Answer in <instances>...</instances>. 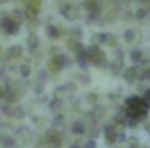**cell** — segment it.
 I'll use <instances>...</instances> for the list:
<instances>
[{
  "label": "cell",
  "mask_w": 150,
  "mask_h": 148,
  "mask_svg": "<svg viewBox=\"0 0 150 148\" xmlns=\"http://www.w3.org/2000/svg\"><path fill=\"white\" fill-rule=\"evenodd\" d=\"M86 51H87L89 63H91L93 66H96V68H105V66L108 65V61H107V56H105V52L100 49V45H96V44H91L89 47H86Z\"/></svg>",
  "instance_id": "1"
},
{
  "label": "cell",
  "mask_w": 150,
  "mask_h": 148,
  "mask_svg": "<svg viewBox=\"0 0 150 148\" xmlns=\"http://www.w3.org/2000/svg\"><path fill=\"white\" fill-rule=\"evenodd\" d=\"M65 66H72V59L68 58V56H65V54H52V58L49 59V63H47V70L49 72H54V73H58V72H61Z\"/></svg>",
  "instance_id": "2"
},
{
  "label": "cell",
  "mask_w": 150,
  "mask_h": 148,
  "mask_svg": "<svg viewBox=\"0 0 150 148\" xmlns=\"http://www.w3.org/2000/svg\"><path fill=\"white\" fill-rule=\"evenodd\" d=\"M0 28H2L5 33H9V35H16V33H19L21 23L16 21L14 18H4L2 23H0Z\"/></svg>",
  "instance_id": "3"
},
{
  "label": "cell",
  "mask_w": 150,
  "mask_h": 148,
  "mask_svg": "<svg viewBox=\"0 0 150 148\" xmlns=\"http://www.w3.org/2000/svg\"><path fill=\"white\" fill-rule=\"evenodd\" d=\"M45 141L52 148H61V145H63V134L52 127V129L45 131Z\"/></svg>",
  "instance_id": "4"
},
{
  "label": "cell",
  "mask_w": 150,
  "mask_h": 148,
  "mask_svg": "<svg viewBox=\"0 0 150 148\" xmlns=\"http://www.w3.org/2000/svg\"><path fill=\"white\" fill-rule=\"evenodd\" d=\"M122 77H124L126 84H134V82L140 78V68H138V65L124 68V72H122Z\"/></svg>",
  "instance_id": "5"
},
{
  "label": "cell",
  "mask_w": 150,
  "mask_h": 148,
  "mask_svg": "<svg viewBox=\"0 0 150 148\" xmlns=\"http://www.w3.org/2000/svg\"><path fill=\"white\" fill-rule=\"evenodd\" d=\"M59 12H61V16H63V18H67L68 21H75V19L79 18V7L70 5V4L63 5V7L59 9Z\"/></svg>",
  "instance_id": "6"
},
{
  "label": "cell",
  "mask_w": 150,
  "mask_h": 148,
  "mask_svg": "<svg viewBox=\"0 0 150 148\" xmlns=\"http://www.w3.org/2000/svg\"><path fill=\"white\" fill-rule=\"evenodd\" d=\"M124 106H126L127 110H136V108L143 106V103H142V96H138V94L127 96V98L124 99Z\"/></svg>",
  "instance_id": "7"
},
{
  "label": "cell",
  "mask_w": 150,
  "mask_h": 148,
  "mask_svg": "<svg viewBox=\"0 0 150 148\" xmlns=\"http://www.w3.org/2000/svg\"><path fill=\"white\" fill-rule=\"evenodd\" d=\"M103 134H105V141L107 145H115V136H117V127L113 124H107L105 129H103Z\"/></svg>",
  "instance_id": "8"
},
{
  "label": "cell",
  "mask_w": 150,
  "mask_h": 148,
  "mask_svg": "<svg viewBox=\"0 0 150 148\" xmlns=\"http://www.w3.org/2000/svg\"><path fill=\"white\" fill-rule=\"evenodd\" d=\"M21 54H23V47L21 45H12V47H9L7 49V52L2 56L5 61H11V59H18V58H21Z\"/></svg>",
  "instance_id": "9"
},
{
  "label": "cell",
  "mask_w": 150,
  "mask_h": 148,
  "mask_svg": "<svg viewBox=\"0 0 150 148\" xmlns=\"http://www.w3.org/2000/svg\"><path fill=\"white\" fill-rule=\"evenodd\" d=\"M75 54H77V65H79L82 70H86V68L89 66V58H87V51H86V47L82 45Z\"/></svg>",
  "instance_id": "10"
},
{
  "label": "cell",
  "mask_w": 150,
  "mask_h": 148,
  "mask_svg": "<svg viewBox=\"0 0 150 148\" xmlns=\"http://www.w3.org/2000/svg\"><path fill=\"white\" fill-rule=\"evenodd\" d=\"M110 72L113 75H120L124 72V59H117V58H113L112 61H110Z\"/></svg>",
  "instance_id": "11"
},
{
  "label": "cell",
  "mask_w": 150,
  "mask_h": 148,
  "mask_svg": "<svg viewBox=\"0 0 150 148\" xmlns=\"http://www.w3.org/2000/svg\"><path fill=\"white\" fill-rule=\"evenodd\" d=\"M70 129H72V134H75V136H84L87 127H86V124H84L82 120H75Z\"/></svg>",
  "instance_id": "12"
},
{
  "label": "cell",
  "mask_w": 150,
  "mask_h": 148,
  "mask_svg": "<svg viewBox=\"0 0 150 148\" xmlns=\"http://www.w3.org/2000/svg\"><path fill=\"white\" fill-rule=\"evenodd\" d=\"M94 108H93V111H91V117H93V120H100V118H103L105 115H107V110L101 106V105H93Z\"/></svg>",
  "instance_id": "13"
},
{
  "label": "cell",
  "mask_w": 150,
  "mask_h": 148,
  "mask_svg": "<svg viewBox=\"0 0 150 148\" xmlns=\"http://www.w3.org/2000/svg\"><path fill=\"white\" fill-rule=\"evenodd\" d=\"M45 35L51 38V40H56V38L61 37V32H59V28H58V26L49 25V26H45Z\"/></svg>",
  "instance_id": "14"
},
{
  "label": "cell",
  "mask_w": 150,
  "mask_h": 148,
  "mask_svg": "<svg viewBox=\"0 0 150 148\" xmlns=\"http://www.w3.org/2000/svg\"><path fill=\"white\" fill-rule=\"evenodd\" d=\"M129 56H131L133 65H140V63L143 61V51H142V49H133Z\"/></svg>",
  "instance_id": "15"
},
{
  "label": "cell",
  "mask_w": 150,
  "mask_h": 148,
  "mask_svg": "<svg viewBox=\"0 0 150 148\" xmlns=\"http://www.w3.org/2000/svg\"><path fill=\"white\" fill-rule=\"evenodd\" d=\"M61 106H63V99L58 98V96H54V98L49 101V110L51 111H59L61 110Z\"/></svg>",
  "instance_id": "16"
},
{
  "label": "cell",
  "mask_w": 150,
  "mask_h": 148,
  "mask_svg": "<svg viewBox=\"0 0 150 148\" xmlns=\"http://www.w3.org/2000/svg\"><path fill=\"white\" fill-rule=\"evenodd\" d=\"M67 47H68V51H74V52H77V51L82 47V44L79 42V38L70 37L68 40H67Z\"/></svg>",
  "instance_id": "17"
},
{
  "label": "cell",
  "mask_w": 150,
  "mask_h": 148,
  "mask_svg": "<svg viewBox=\"0 0 150 148\" xmlns=\"http://www.w3.org/2000/svg\"><path fill=\"white\" fill-rule=\"evenodd\" d=\"M9 117H12V118H23L25 117V111H23L21 106H11Z\"/></svg>",
  "instance_id": "18"
},
{
  "label": "cell",
  "mask_w": 150,
  "mask_h": 148,
  "mask_svg": "<svg viewBox=\"0 0 150 148\" xmlns=\"http://www.w3.org/2000/svg\"><path fill=\"white\" fill-rule=\"evenodd\" d=\"M136 30H133V28H129V30H126L124 32V42L126 44H131V42H134V38H136Z\"/></svg>",
  "instance_id": "19"
},
{
  "label": "cell",
  "mask_w": 150,
  "mask_h": 148,
  "mask_svg": "<svg viewBox=\"0 0 150 148\" xmlns=\"http://www.w3.org/2000/svg\"><path fill=\"white\" fill-rule=\"evenodd\" d=\"M107 37H108V33H96V35H93V44H96V45L107 44Z\"/></svg>",
  "instance_id": "20"
},
{
  "label": "cell",
  "mask_w": 150,
  "mask_h": 148,
  "mask_svg": "<svg viewBox=\"0 0 150 148\" xmlns=\"http://www.w3.org/2000/svg\"><path fill=\"white\" fill-rule=\"evenodd\" d=\"M26 44H28V49H30L32 52H33V51H37V49H38V38H37V35H30Z\"/></svg>",
  "instance_id": "21"
},
{
  "label": "cell",
  "mask_w": 150,
  "mask_h": 148,
  "mask_svg": "<svg viewBox=\"0 0 150 148\" xmlns=\"http://www.w3.org/2000/svg\"><path fill=\"white\" fill-rule=\"evenodd\" d=\"M40 5H42V0H28L26 9H30V11H33V12H38V11H40Z\"/></svg>",
  "instance_id": "22"
},
{
  "label": "cell",
  "mask_w": 150,
  "mask_h": 148,
  "mask_svg": "<svg viewBox=\"0 0 150 148\" xmlns=\"http://www.w3.org/2000/svg\"><path fill=\"white\" fill-rule=\"evenodd\" d=\"M142 103H143V106L150 110V89H145L143 91V94H142Z\"/></svg>",
  "instance_id": "23"
},
{
  "label": "cell",
  "mask_w": 150,
  "mask_h": 148,
  "mask_svg": "<svg viewBox=\"0 0 150 148\" xmlns=\"http://www.w3.org/2000/svg\"><path fill=\"white\" fill-rule=\"evenodd\" d=\"M147 16H149V7H145V5L140 7V9L134 12V18H136V19H143V18H147Z\"/></svg>",
  "instance_id": "24"
},
{
  "label": "cell",
  "mask_w": 150,
  "mask_h": 148,
  "mask_svg": "<svg viewBox=\"0 0 150 148\" xmlns=\"http://www.w3.org/2000/svg\"><path fill=\"white\" fill-rule=\"evenodd\" d=\"M65 124V115L63 113H56L54 118H52V127H58V125H63Z\"/></svg>",
  "instance_id": "25"
},
{
  "label": "cell",
  "mask_w": 150,
  "mask_h": 148,
  "mask_svg": "<svg viewBox=\"0 0 150 148\" xmlns=\"http://www.w3.org/2000/svg\"><path fill=\"white\" fill-rule=\"evenodd\" d=\"M2 143H4V147H7V148L16 147V141H14L12 138H9V136H4V138H2Z\"/></svg>",
  "instance_id": "26"
},
{
  "label": "cell",
  "mask_w": 150,
  "mask_h": 148,
  "mask_svg": "<svg viewBox=\"0 0 150 148\" xmlns=\"http://www.w3.org/2000/svg\"><path fill=\"white\" fill-rule=\"evenodd\" d=\"M126 140H127V136H126V132L124 131H117V136H115V143H126Z\"/></svg>",
  "instance_id": "27"
},
{
  "label": "cell",
  "mask_w": 150,
  "mask_h": 148,
  "mask_svg": "<svg viewBox=\"0 0 150 148\" xmlns=\"http://www.w3.org/2000/svg\"><path fill=\"white\" fill-rule=\"evenodd\" d=\"M117 35H112V33H108V37H107V45H110V47H117Z\"/></svg>",
  "instance_id": "28"
},
{
  "label": "cell",
  "mask_w": 150,
  "mask_h": 148,
  "mask_svg": "<svg viewBox=\"0 0 150 148\" xmlns=\"http://www.w3.org/2000/svg\"><path fill=\"white\" fill-rule=\"evenodd\" d=\"M30 72H32V70H30V66H28V65H21V66H19V73H21L23 78H28Z\"/></svg>",
  "instance_id": "29"
},
{
  "label": "cell",
  "mask_w": 150,
  "mask_h": 148,
  "mask_svg": "<svg viewBox=\"0 0 150 148\" xmlns=\"http://www.w3.org/2000/svg\"><path fill=\"white\" fill-rule=\"evenodd\" d=\"M77 78H79L84 85H89V84H91V77H89L87 73H79L77 75Z\"/></svg>",
  "instance_id": "30"
},
{
  "label": "cell",
  "mask_w": 150,
  "mask_h": 148,
  "mask_svg": "<svg viewBox=\"0 0 150 148\" xmlns=\"http://www.w3.org/2000/svg\"><path fill=\"white\" fill-rule=\"evenodd\" d=\"M86 99H87L89 105H96V101H98V92H89V94L86 96Z\"/></svg>",
  "instance_id": "31"
},
{
  "label": "cell",
  "mask_w": 150,
  "mask_h": 148,
  "mask_svg": "<svg viewBox=\"0 0 150 148\" xmlns=\"http://www.w3.org/2000/svg\"><path fill=\"white\" fill-rule=\"evenodd\" d=\"M70 33H72V37L74 38H80L82 37V28H80V26H75V28H72Z\"/></svg>",
  "instance_id": "32"
},
{
  "label": "cell",
  "mask_w": 150,
  "mask_h": 148,
  "mask_svg": "<svg viewBox=\"0 0 150 148\" xmlns=\"http://www.w3.org/2000/svg\"><path fill=\"white\" fill-rule=\"evenodd\" d=\"M82 148H98L96 140H93V138H91V140H87V141H86V145H84Z\"/></svg>",
  "instance_id": "33"
},
{
  "label": "cell",
  "mask_w": 150,
  "mask_h": 148,
  "mask_svg": "<svg viewBox=\"0 0 150 148\" xmlns=\"http://www.w3.org/2000/svg\"><path fill=\"white\" fill-rule=\"evenodd\" d=\"M63 89H65V91H70V92H75L77 85H75L74 82H68V84H65V85H63Z\"/></svg>",
  "instance_id": "34"
},
{
  "label": "cell",
  "mask_w": 150,
  "mask_h": 148,
  "mask_svg": "<svg viewBox=\"0 0 150 148\" xmlns=\"http://www.w3.org/2000/svg\"><path fill=\"white\" fill-rule=\"evenodd\" d=\"M113 56H115L117 59H124V51H120L119 47H115V51H113Z\"/></svg>",
  "instance_id": "35"
},
{
  "label": "cell",
  "mask_w": 150,
  "mask_h": 148,
  "mask_svg": "<svg viewBox=\"0 0 150 148\" xmlns=\"http://www.w3.org/2000/svg\"><path fill=\"white\" fill-rule=\"evenodd\" d=\"M45 80V72H38V82H44Z\"/></svg>",
  "instance_id": "36"
},
{
  "label": "cell",
  "mask_w": 150,
  "mask_h": 148,
  "mask_svg": "<svg viewBox=\"0 0 150 148\" xmlns=\"http://www.w3.org/2000/svg\"><path fill=\"white\" fill-rule=\"evenodd\" d=\"M59 51H61V49H59V47H56V45H54V47H51V54H59Z\"/></svg>",
  "instance_id": "37"
},
{
  "label": "cell",
  "mask_w": 150,
  "mask_h": 148,
  "mask_svg": "<svg viewBox=\"0 0 150 148\" xmlns=\"http://www.w3.org/2000/svg\"><path fill=\"white\" fill-rule=\"evenodd\" d=\"M143 127H145V131L150 134V120H149V122H145V125H143Z\"/></svg>",
  "instance_id": "38"
},
{
  "label": "cell",
  "mask_w": 150,
  "mask_h": 148,
  "mask_svg": "<svg viewBox=\"0 0 150 148\" xmlns=\"http://www.w3.org/2000/svg\"><path fill=\"white\" fill-rule=\"evenodd\" d=\"M4 92H5V89H2V87H0V99L4 98Z\"/></svg>",
  "instance_id": "39"
},
{
  "label": "cell",
  "mask_w": 150,
  "mask_h": 148,
  "mask_svg": "<svg viewBox=\"0 0 150 148\" xmlns=\"http://www.w3.org/2000/svg\"><path fill=\"white\" fill-rule=\"evenodd\" d=\"M0 56H2V49H0Z\"/></svg>",
  "instance_id": "40"
}]
</instances>
